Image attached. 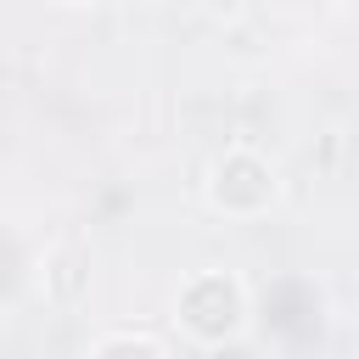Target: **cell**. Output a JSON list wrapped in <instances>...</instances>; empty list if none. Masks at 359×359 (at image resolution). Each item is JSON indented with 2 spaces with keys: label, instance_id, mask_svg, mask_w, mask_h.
I'll return each instance as SVG.
<instances>
[{
  "label": "cell",
  "instance_id": "7a4b0ae2",
  "mask_svg": "<svg viewBox=\"0 0 359 359\" xmlns=\"http://www.w3.org/2000/svg\"><path fill=\"white\" fill-rule=\"evenodd\" d=\"M213 202H219L224 213H264V208L275 202V174H269V163L252 157V151L219 157V168H213Z\"/></svg>",
  "mask_w": 359,
  "mask_h": 359
},
{
  "label": "cell",
  "instance_id": "3957f363",
  "mask_svg": "<svg viewBox=\"0 0 359 359\" xmlns=\"http://www.w3.org/2000/svg\"><path fill=\"white\" fill-rule=\"evenodd\" d=\"M90 359H168V353H163L151 337H129V331H123V337L95 342V353H90Z\"/></svg>",
  "mask_w": 359,
  "mask_h": 359
},
{
  "label": "cell",
  "instance_id": "6da1fadb",
  "mask_svg": "<svg viewBox=\"0 0 359 359\" xmlns=\"http://www.w3.org/2000/svg\"><path fill=\"white\" fill-rule=\"evenodd\" d=\"M241 320H247V297H241V286L230 280V275H196L185 292H180V325L196 337V342H224V337H236L241 331Z\"/></svg>",
  "mask_w": 359,
  "mask_h": 359
},
{
  "label": "cell",
  "instance_id": "277c9868",
  "mask_svg": "<svg viewBox=\"0 0 359 359\" xmlns=\"http://www.w3.org/2000/svg\"><path fill=\"white\" fill-rule=\"evenodd\" d=\"M202 6H208V11H236L241 0H202Z\"/></svg>",
  "mask_w": 359,
  "mask_h": 359
},
{
  "label": "cell",
  "instance_id": "5b68a950",
  "mask_svg": "<svg viewBox=\"0 0 359 359\" xmlns=\"http://www.w3.org/2000/svg\"><path fill=\"white\" fill-rule=\"evenodd\" d=\"M73 6H79V0H73Z\"/></svg>",
  "mask_w": 359,
  "mask_h": 359
}]
</instances>
